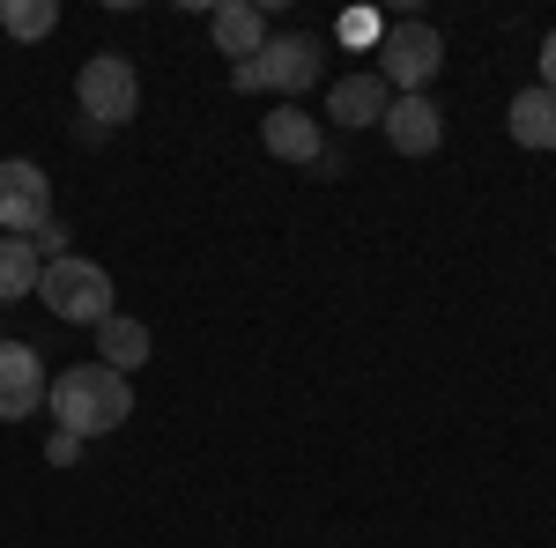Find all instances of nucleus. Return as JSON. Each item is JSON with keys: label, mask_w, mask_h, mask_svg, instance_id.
Masks as SVG:
<instances>
[{"label": "nucleus", "mask_w": 556, "mask_h": 548, "mask_svg": "<svg viewBox=\"0 0 556 548\" xmlns=\"http://www.w3.org/2000/svg\"><path fill=\"white\" fill-rule=\"evenodd\" d=\"M45 400H52V416H60L67 437H104V430H119V422L134 416V393L112 364H75V371H60V385H52Z\"/></svg>", "instance_id": "nucleus-1"}, {"label": "nucleus", "mask_w": 556, "mask_h": 548, "mask_svg": "<svg viewBox=\"0 0 556 548\" xmlns=\"http://www.w3.org/2000/svg\"><path fill=\"white\" fill-rule=\"evenodd\" d=\"M38 296H45V311L67 319V327H104V319H112V275H104L97 259H75V253L45 259Z\"/></svg>", "instance_id": "nucleus-2"}, {"label": "nucleus", "mask_w": 556, "mask_h": 548, "mask_svg": "<svg viewBox=\"0 0 556 548\" xmlns=\"http://www.w3.org/2000/svg\"><path fill=\"white\" fill-rule=\"evenodd\" d=\"M445 67V44L430 23H386L379 30V82L401 97H424V82Z\"/></svg>", "instance_id": "nucleus-3"}, {"label": "nucleus", "mask_w": 556, "mask_h": 548, "mask_svg": "<svg viewBox=\"0 0 556 548\" xmlns=\"http://www.w3.org/2000/svg\"><path fill=\"white\" fill-rule=\"evenodd\" d=\"M75 97H83V112L97 119V127H127L134 112H141L134 60H119V52H89L83 75H75Z\"/></svg>", "instance_id": "nucleus-4"}, {"label": "nucleus", "mask_w": 556, "mask_h": 548, "mask_svg": "<svg viewBox=\"0 0 556 548\" xmlns=\"http://www.w3.org/2000/svg\"><path fill=\"white\" fill-rule=\"evenodd\" d=\"M230 82H238V97H253V89H290L298 97V89L319 82V52L304 38H267L245 67H230Z\"/></svg>", "instance_id": "nucleus-5"}, {"label": "nucleus", "mask_w": 556, "mask_h": 548, "mask_svg": "<svg viewBox=\"0 0 556 548\" xmlns=\"http://www.w3.org/2000/svg\"><path fill=\"white\" fill-rule=\"evenodd\" d=\"M45 222H52V178H45L30 156H8V164H0V230L38 238Z\"/></svg>", "instance_id": "nucleus-6"}, {"label": "nucleus", "mask_w": 556, "mask_h": 548, "mask_svg": "<svg viewBox=\"0 0 556 548\" xmlns=\"http://www.w3.org/2000/svg\"><path fill=\"white\" fill-rule=\"evenodd\" d=\"M45 393H52V385H45L38 348H30V341H0V422L38 416Z\"/></svg>", "instance_id": "nucleus-7"}, {"label": "nucleus", "mask_w": 556, "mask_h": 548, "mask_svg": "<svg viewBox=\"0 0 556 548\" xmlns=\"http://www.w3.org/2000/svg\"><path fill=\"white\" fill-rule=\"evenodd\" d=\"M379 127H386V141H393L401 156H430V149L445 141V112H438L430 97H393Z\"/></svg>", "instance_id": "nucleus-8"}, {"label": "nucleus", "mask_w": 556, "mask_h": 548, "mask_svg": "<svg viewBox=\"0 0 556 548\" xmlns=\"http://www.w3.org/2000/svg\"><path fill=\"white\" fill-rule=\"evenodd\" d=\"M386 104H393V89L379 82V75H349V82H334L327 89V119H334V127H379L386 119Z\"/></svg>", "instance_id": "nucleus-9"}, {"label": "nucleus", "mask_w": 556, "mask_h": 548, "mask_svg": "<svg viewBox=\"0 0 556 548\" xmlns=\"http://www.w3.org/2000/svg\"><path fill=\"white\" fill-rule=\"evenodd\" d=\"M260 141H267L282 164H327V149H319V119H304L298 104L267 112V119H260Z\"/></svg>", "instance_id": "nucleus-10"}, {"label": "nucleus", "mask_w": 556, "mask_h": 548, "mask_svg": "<svg viewBox=\"0 0 556 548\" xmlns=\"http://www.w3.org/2000/svg\"><path fill=\"white\" fill-rule=\"evenodd\" d=\"M208 30H215V44H223V60H230V67H245L260 44H267V23H260L253 0H223V8L208 15Z\"/></svg>", "instance_id": "nucleus-11"}, {"label": "nucleus", "mask_w": 556, "mask_h": 548, "mask_svg": "<svg viewBox=\"0 0 556 548\" xmlns=\"http://www.w3.org/2000/svg\"><path fill=\"white\" fill-rule=\"evenodd\" d=\"M513 141L519 149H556V89H519L513 97Z\"/></svg>", "instance_id": "nucleus-12"}, {"label": "nucleus", "mask_w": 556, "mask_h": 548, "mask_svg": "<svg viewBox=\"0 0 556 548\" xmlns=\"http://www.w3.org/2000/svg\"><path fill=\"white\" fill-rule=\"evenodd\" d=\"M97 356H104V364H112L119 379H127V371H141V364H149V327H141V319H119V311H112V319L97 327Z\"/></svg>", "instance_id": "nucleus-13"}, {"label": "nucleus", "mask_w": 556, "mask_h": 548, "mask_svg": "<svg viewBox=\"0 0 556 548\" xmlns=\"http://www.w3.org/2000/svg\"><path fill=\"white\" fill-rule=\"evenodd\" d=\"M38 275H45V253L30 238H0V304L38 296Z\"/></svg>", "instance_id": "nucleus-14"}, {"label": "nucleus", "mask_w": 556, "mask_h": 548, "mask_svg": "<svg viewBox=\"0 0 556 548\" xmlns=\"http://www.w3.org/2000/svg\"><path fill=\"white\" fill-rule=\"evenodd\" d=\"M52 23H60V8H52V0H8V8H0V30H8V38H45V30H52Z\"/></svg>", "instance_id": "nucleus-15"}, {"label": "nucleus", "mask_w": 556, "mask_h": 548, "mask_svg": "<svg viewBox=\"0 0 556 548\" xmlns=\"http://www.w3.org/2000/svg\"><path fill=\"white\" fill-rule=\"evenodd\" d=\"M45 453H52V460L67 467V460H75V453H83V437H67V430H52V445H45Z\"/></svg>", "instance_id": "nucleus-16"}, {"label": "nucleus", "mask_w": 556, "mask_h": 548, "mask_svg": "<svg viewBox=\"0 0 556 548\" xmlns=\"http://www.w3.org/2000/svg\"><path fill=\"white\" fill-rule=\"evenodd\" d=\"M342 38H349V44H364V38H379V23H371V15H349Z\"/></svg>", "instance_id": "nucleus-17"}, {"label": "nucleus", "mask_w": 556, "mask_h": 548, "mask_svg": "<svg viewBox=\"0 0 556 548\" xmlns=\"http://www.w3.org/2000/svg\"><path fill=\"white\" fill-rule=\"evenodd\" d=\"M542 89H556V30L542 38Z\"/></svg>", "instance_id": "nucleus-18"}]
</instances>
